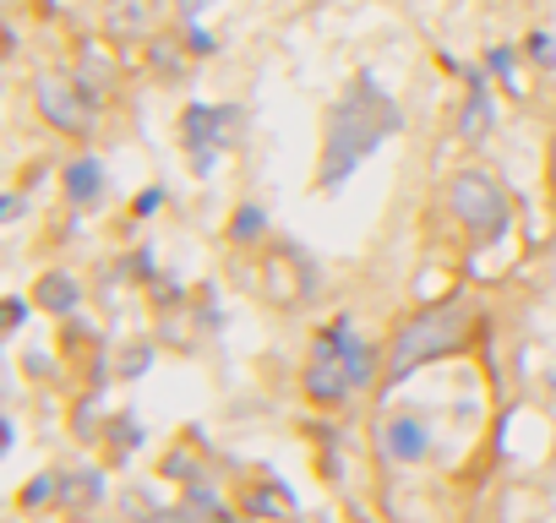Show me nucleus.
I'll use <instances>...</instances> for the list:
<instances>
[{
  "mask_svg": "<svg viewBox=\"0 0 556 523\" xmlns=\"http://www.w3.org/2000/svg\"><path fill=\"white\" fill-rule=\"evenodd\" d=\"M39 301H45L50 311H66V306L77 301V284H72V279H61V273H50V279L39 284Z\"/></svg>",
  "mask_w": 556,
  "mask_h": 523,
  "instance_id": "obj_9",
  "label": "nucleus"
},
{
  "mask_svg": "<svg viewBox=\"0 0 556 523\" xmlns=\"http://www.w3.org/2000/svg\"><path fill=\"white\" fill-rule=\"evenodd\" d=\"M458 333H464V317H458L453 306H431V311H420V317L399 333V344H393V377H404V371H415L420 360L442 355Z\"/></svg>",
  "mask_w": 556,
  "mask_h": 523,
  "instance_id": "obj_3",
  "label": "nucleus"
},
{
  "mask_svg": "<svg viewBox=\"0 0 556 523\" xmlns=\"http://www.w3.org/2000/svg\"><path fill=\"white\" fill-rule=\"evenodd\" d=\"M485 126H491V99H485V82H475V93H469V104H464V137L480 142Z\"/></svg>",
  "mask_w": 556,
  "mask_h": 523,
  "instance_id": "obj_8",
  "label": "nucleus"
},
{
  "mask_svg": "<svg viewBox=\"0 0 556 523\" xmlns=\"http://www.w3.org/2000/svg\"><path fill=\"white\" fill-rule=\"evenodd\" d=\"M66 191H72V202H93V196L104 191V169H99L93 158L72 164V169H66Z\"/></svg>",
  "mask_w": 556,
  "mask_h": 523,
  "instance_id": "obj_7",
  "label": "nucleus"
},
{
  "mask_svg": "<svg viewBox=\"0 0 556 523\" xmlns=\"http://www.w3.org/2000/svg\"><path fill=\"white\" fill-rule=\"evenodd\" d=\"M388 131H399V110L377 93V82L371 77H361L355 82V93L333 110V126H328V158H323V175H328V186H339Z\"/></svg>",
  "mask_w": 556,
  "mask_h": 523,
  "instance_id": "obj_1",
  "label": "nucleus"
},
{
  "mask_svg": "<svg viewBox=\"0 0 556 523\" xmlns=\"http://www.w3.org/2000/svg\"><path fill=\"white\" fill-rule=\"evenodd\" d=\"M529 50H534V61L556 66V50H551V39H545V34H540V39H529Z\"/></svg>",
  "mask_w": 556,
  "mask_h": 523,
  "instance_id": "obj_10",
  "label": "nucleus"
},
{
  "mask_svg": "<svg viewBox=\"0 0 556 523\" xmlns=\"http://www.w3.org/2000/svg\"><path fill=\"white\" fill-rule=\"evenodd\" d=\"M382 452H388V458H399V463H415V458H426V431H420V420L399 414V420L382 431Z\"/></svg>",
  "mask_w": 556,
  "mask_h": 523,
  "instance_id": "obj_6",
  "label": "nucleus"
},
{
  "mask_svg": "<svg viewBox=\"0 0 556 523\" xmlns=\"http://www.w3.org/2000/svg\"><path fill=\"white\" fill-rule=\"evenodd\" d=\"M366 377H371V355L355 344L350 322H333V328L317 339L312 360H306V393L323 398V404H333V398H344L350 387H361Z\"/></svg>",
  "mask_w": 556,
  "mask_h": 523,
  "instance_id": "obj_2",
  "label": "nucleus"
},
{
  "mask_svg": "<svg viewBox=\"0 0 556 523\" xmlns=\"http://www.w3.org/2000/svg\"><path fill=\"white\" fill-rule=\"evenodd\" d=\"M34 99H39V110H45V115H50L61 131H83V126H88L83 88H72V82H61V77H39Z\"/></svg>",
  "mask_w": 556,
  "mask_h": 523,
  "instance_id": "obj_5",
  "label": "nucleus"
},
{
  "mask_svg": "<svg viewBox=\"0 0 556 523\" xmlns=\"http://www.w3.org/2000/svg\"><path fill=\"white\" fill-rule=\"evenodd\" d=\"M453 213H458L480 240H491V234H502V224H507V196H502V186H496L485 169H464V175L453 180Z\"/></svg>",
  "mask_w": 556,
  "mask_h": 523,
  "instance_id": "obj_4",
  "label": "nucleus"
}]
</instances>
